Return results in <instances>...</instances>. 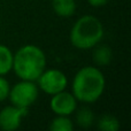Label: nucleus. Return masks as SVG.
<instances>
[{"mask_svg":"<svg viewBox=\"0 0 131 131\" xmlns=\"http://www.w3.org/2000/svg\"><path fill=\"white\" fill-rule=\"evenodd\" d=\"M106 89L104 72L94 66H85L75 74L71 82V93L77 101L94 104L102 97Z\"/></svg>","mask_w":131,"mask_h":131,"instance_id":"obj_1","label":"nucleus"},{"mask_svg":"<svg viewBox=\"0 0 131 131\" xmlns=\"http://www.w3.org/2000/svg\"><path fill=\"white\" fill-rule=\"evenodd\" d=\"M47 60L44 51L34 44L23 45L14 53L13 71L20 79L36 82L46 69Z\"/></svg>","mask_w":131,"mask_h":131,"instance_id":"obj_2","label":"nucleus"},{"mask_svg":"<svg viewBox=\"0 0 131 131\" xmlns=\"http://www.w3.org/2000/svg\"><path fill=\"white\" fill-rule=\"evenodd\" d=\"M105 35L104 24L94 15H83L70 29V43L81 51L91 50L102 40Z\"/></svg>","mask_w":131,"mask_h":131,"instance_id":"obj_3","label":"nucleus"},{"mask_svg":"<svg viewBox=\"0 0 131 131\" xmlns=\"http://www.w3.org/2000/svg\"><path fill=\"white\" fill-rule=\"evenodd\" d=\"M39 89L36 82L21 79L10 88L8 99L14 106L29 109V107H31L37 101Z\"/></svg>","mask_w":131,"mask_h":131,"instance_id":"obj_4","label":"nucleus"},{"mask_svg":"<svg viewBox=\"0 0 131 131\" xmlns=\"http://www.w3.org/2000/svg\"><path fill=\"white\" fill-rule=\"evenodd\" d=\"M37 85L40 91L48 95H53L67 89L68 78L63 71L59 69H45L37 79Z\"/></svg>","mask_w":131,"mask_h":131,"instance_id":"obj_5","label":"nucleus"},{"mask_svg":"<svg viewBox=\"0 0 131 131\" xmlns=\"http://www.w3.org/2000/svg\"><path fill=\"white\" fill-rule=\"evenodd\" d=\"M51 97L50 108L55 115L70 116L76 112L78 101L71 92L63 90Z\"/></svg>","mask_w":131,"mask_h":131,"instance_id":"obj_6","label":"nucleus"},{"mask_svg":"<svg viewBox=\"0 0 131 131\" xmlns=\"http://www.w3.org/2000/svg\"><path fill=\"white\" fill-rule=\"evenodd\" d=\"M28 115V109L9 105L0 111V129L2 131H15L21 127L22 120Z\"/></svg>","mask_w":131,"mask_h":131,"instance_id":"obj_7","label":"nucleus"},{"mask_svg":"<svg viewBox=\"0 0 131 131\" xmlns=\"http://www.w3.org/2000/svg\"><path fill=\"white\" fill-rule=\"evenodd\" d=\"M52 8L60 17H70L77 8L76 0H52Z\"/></svg>","mask_w":131,"mask_h":131,"instance_id":"obj_8","label":"nucleus"},{"mask_svg":"<svg viewBox=\"0 0 131 131\" xmlns=\"http://www.w3.org/2000/svg\"><path fill=\"white\" fill-rule=\"evenodd\" d=\"M94 51H93V61L99 67H105V66L109 64L113 60V51L106 44H101L94 46Z\"/></svg>","mask_w":131,"mask_h":131,"instance_id":"obj_9","label":"nucleus"},{"mask_svg":"<svg viewBox=\"0 0 131 131\" xmlns=\"http://www.w3.org/2000/svg\"><path fill=\"white\" fill-rule=\"evenodd\" d=\"M14 53L8 46L0 44V76L9 74L13 69Z\"/></svg>","mask_w":131,"mask_h":131,"instance_id":"obj_10","label":"nucleus"},{"mask_svg":"<svg viewBox=\"0 0 131 131\" xmlns=\"http://www.w3.org/2000/svg\"><path fill=\"white\" fill-rule=\"evenodd\" d=\"M95 116L94 113L91 108L89 107H82L77 111L76 114V123L77 125H79L81 128H84V129H88L91 125L94 123Z\"/></svg>","mask_w":131,"mask_h":131,"instance_id":"obj_11","label":"nucleus"},{"mask_svg":"<svg viewBox=\"0 0 131 131\" xmlns=\"http://www.w3.org/2000/svg\"><path fill=\"white\" fill-rule=\"evenodd\" d=\"M48 129L51 131H72L74 123L69 118V116L55 115V117L51 121Z\"/></svg>","mask_w":131,"mask_h":131,"instance_id":"obj_12","label":"nucleus"},{"mask_svg":"<svg viewBox=\"0 0 131 131\" xmlns=\"http://www.w3.org/2000/svg\"><path fill=\"white\" fill-rule=\"evenodd\" d=\"M98 129L100 131H117L120 129V121L113 115L105 114L98 120Z\"/></svg>","mask_w":131,"mask_h":131,"instance_id":"obj_13","label":"nucleus"},{"mask_svg":"<svg viewBox=\"0 0 131 131\" xmlns=\"http://www.w3.org/2000/svg\"><path fill=\"white\" fill-rule=\"evenodd\" d=\"M10 91V84L4 76H0V102L8 99V94Z\"/></svg>","mask_w":131,"mask_h":131,"instance_id":"obj_14","label":"nucleus"},{"mask_svg":"<svg viewBox=\"0 0 131 131\" xmlns=\"http://www.w3.org/2000/svg\"><path fill=\"white\" fill-rule=\"evenodd\" d=\"M109 0H88L89 5L92 7H95V8H98V7H104L106 6L107 4H108Z\"/></svg>","mask_w":131,"mask_h":131,"instance_id":"obj_15","label":"nucleus"}]
</instances>
